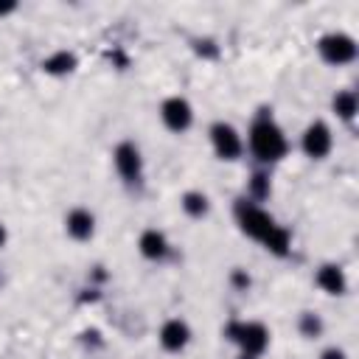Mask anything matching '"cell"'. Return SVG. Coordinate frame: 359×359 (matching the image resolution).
<instances>
[{
  "label": "cell",
  "mask_w": 359,
  "mask_h": 359,
  "mask_svg": "<svg viewBox=\"0 0 359 359\" xmlns=\"http://www.w3.org/2000/svg\"><path fill=\"white\" fill-rule=\"evenodd\" d=\"M250 146H252L255 157H261V160H278V157L286 154V137H283V132L272 121H266V118L252 126Z\"/></svg>",
  "instance_id": "6da1fadb"
},
{
  "label": "cell",
  "mask_w": 359,
  "mask_h": 359,
  "mask_svg": "<svg viewBox=\"0 0 359 359\" xmlns=\"http://www.w3.org/2000/svg\"><path fill=\"white\" fill-rule=\"evenodd\" d=\"M230 337L236 342H241L244 353H250V356H258L269 342V331L261 323H236V325H230Z\"/></svg>",
  "instance_id": "7a4b0ae2"
},
{
  "label": "cell",
  "mask_w": 359,
  "mask_h": 359,
  "mask_svg": "<svg viewBox=\"0 0 359 359\" xmlns=\"http://www.w3.org/2000/svg\"><path fill=\"white\" fill-rule=\"evenodd\" d=\"M238 222H241V230L250 233V236L258 238V241H264V238L272 233V227H275L272 216H269L266 210L255 208V205H241V208H238Z\"/></svg>",
  "instance_id": "3957f363"
},
{
  "label": "cell",
  "mask_w": 359,
  "mask_h": 359,
  "mask_svg": "<svg viewBox=\"0 0 359 359\" xmlns=\"http://www.w3.org/2000/svg\"><path fill=\"white\" fill-rule=\"evenodd\" d=\"M320 53H323L331 65H345V62H351V59L356 56V45H353V39L345 36V34H328V36L320 39Z\"/></svg>",
  "instance_id": "277c9868"
},
{
  "label": "cell",
  "mask_w": 359,
  "mask_h": 359,
  "mask_svg": "<svg viewBox=\"0 0 359 359\" xmlns=\"http://www.w3.org/2000/svg\"><path fill=\"white\" fill-rule=\"evenodd\" d=\"M210 137H213V149L222 160H236L241 154V137L230 123H216L210 129Z\"/></svg>",
  "instance_id": "5b68a950"
},
{
  "label": "cell",
  "mask_w": 359,
  "mask_h": 359,
  "mask_svg": "<svg viewBox=\"0 0 359 359\" xmlns=\"http://www.w3.org/2000/svg\"><path fill=\"white\" fill-rule=\"evenodd\" d=\"M163 121H165V126L171 129V132H182V129H188L191 126V118H194V112H191V104L185 101V98H168L165 104H163Z\"/></svg>",
  "instance_id": "8992f818"
},
{
  "label": "cell",
  "mask_w": 359,
  "mask_h": 359,
  "mask_svg": "<svg viewBox=\"0 0 359 359\" xmlns=\"http://www.w3.org/2000/svg\"><path fill=\"white\" fill-rule=\"evenodd\" d=\"M303 149H306L309 157H317V160L331 151V132H328V126H325L323 121H317V123H311V126L306 129V135H303Z\"/></svg>",
  "instance_id": "52a82bcc"
},
{
  "label": "cell",
  "mask_w": 359,
  "mask_h": 359,
  "mask_svg": "<svg viewBox=\"0 0 359 359\" xmlns=\"http://www.w3.org/2000/svg\"><path fill=\"white\" fill-rule=\"evenodd\" d=\"M115 168L129 182H135L140 177V154H137V149L132 143H121L115 149Z\"/></svg>",
  "instance_id": "ba28073f"
},
{
  "label": "cell",
  "mask_w": 359,
  "mask_h": 359,
  "mask_svg": "<svg viewBox=\"0 0 359 359\" xmlns=\"http://www.w3.org/2000/svg\"><path fill=\"white\" fill-rule=\"evenodd\" d=\"M188 337H191V331H188V325H185L182 320H168V323L160 328V342H163L165 351H180V348H185V345H188Z\"/></svg>",
  "instance_id": "9c48e42d"
},
{
  "label": "cell",
  "mask_w": 359,
  "mask_h": 359,
  "mask_svg": "<svg viewBox=\"0 0 359 359\" xmlns=\"http://www.w3.org/2000/svg\"><path fill=\"white\" fill-rule=\"evenodd\" d=\"M317 283H320L328 294H339V292H345V275H342V269L334 266V264H328V266H323V269L317 272Z\"/></svg>",
  "instance_id": "30bf717a"
},
{
  "label": "cell",
  "mask_w": 359,
  "mask_h": 359,
  "mask_svg": "<svg viewBox=\"0 0 359 359\" xmlns=\"http://www.w3.org/2000/svg\"><path fill=\"white\" fill-rule=\"evenodd\" d=\"M67 233L73 238H90L93 236V213L87 210H73L67 216Z\"/></svg>",
  "instance_id": "8fae6325"
},
{
  "label": "cell",
  "mask_w": 359,
  "mask_h": 359,
  "mask_svg": "<svg viewBox=\"0 0 359 359\" xmlns=\"http://www.w3.org/2000/svg\"><path fill=\"white\" fill-rule=\"evenodd\" d=\"M165 236L163 233H157V230H146L143 236H140V252L146 255V258H163L165 255Z\"/></svg>",
  "instance_id": "7c38bea8"
},
{
  "label": "cell",
  "mask_w": 359,
  "mask_h": 359,
  "mask_svg": "<svg viewBox=\"0 0 359 359\" xmlns=\"http://www.w3.org/2000/svg\"><path fill=\"white\" fill-rule=\"evenodd\" d=\"M264 244H266V250H272V252H278V255H283L286 252V247H289V233L283 230V227H272V233L264 238Z\"/></svg>",
  "instance_id": "4fadbf2b"
},
{
  "label": "cell",
  "mask_w": 359,
  "mask_h": 359,
  "mask_svg": "<svg viewBox=\"0 0 359 359\" xmlns=\"http://www.w3.org/2000/svg\"><path fill=\"white\" fill-rule=\"evenodd\" d=\"M334 109H337L342 118H353V112H356V95H353L351 90L337 93V98H334Z\"/></svg>",
  "instance_id": "5bb4252c"
},
{
  "label": "cell",
  "mask_w": 359,
  "mask_h": 359,
  "mask_svg": "<svg viewBox=\"0 0 359 359\" xmlns=\"http://www.w3.org/2000/svg\"><path fill=\"white\" fill-rule=\"evenodd\" d=\"M73 65H76V59L62 50V53H56V56H50V59L45 62V70H48V73H67V70H73Z\"/></svg>",
  "instance_id": "9a60e30c"
},
{
  "label": "cell",
  "mask_w": 359,
  "mask_h": 359,
  "mask_svg": "<svg viewBox=\"0 0 359 359\" xmlns=\"http://www.w3.org/2000/svg\"><path fill=\"white\" fill-rule=\"evenodd\" d=\"M182 208H185L191 216H202V213L208 210V199H205V194L191 191V194H185V196H182Z\"/></svg>",
  "instance_id": "2e32d148"
},
{
  "label": "cell",
  "mask_w": 359,
  "mask_h": 359,
  "mask_svg": "<svg viewBox=\"0 0 359 359\" xmlns=\"http://www.w3.org/2000/svg\"><path fill=\"white\" fill-rule=\"evenodd\" d=\"M252 194L255 196H266V177L264 174H255L252 177Z\"/></svg>",
  "instance_id": "e0dca14e"
},
{
  "label": "cell",
  "mask_w": 359,
  "mask_h": 359,
  "mask_svg": "<svg viewBox=\"0 0 359 359\" xmlns=\"http://www.w3.org/2000/svg\"><path fill=\"white\" fill-rule=\"evenodd\" d=\"M303 328H306V334H317V331H320V320H317V317H311V314H306Z\"/></svg>",
  "instance_id": "ac0fdd59"
},
{
  "label": "cell",
  "mask_w": 359,
  "mask_h": 359,
  "mask_svg": "<svg viewBox=\"0 0 359 359\" xmlns=\"http://www.w3.org/2000/svg\"><path fill=\"white\" fill-rule=\"evenodd\" d=\"M323 359H345V353H342L339 348H328V351L323 353Z\"/></svg>",
  "instance_id": "d6986e66"
},
{
  "label": "cell",
  "mask_w": 359,
  "mask_h": 359,
  "mask_svg": "<svg viewBox=\"0 0 359 359\" xmlns=\"http://www.w3.org/2000/svg\"><path fill=\"white\" fill-rule=\"evenodd\" d=\"M3 241H6V227L0 224V244H3Z\"/></svg>",
  "instance_id": "ffe728a7"
},
{
  "label": "cell",
  "mask_w": 359,
  "mask_h": 359,
  "mask_svg": "<svg viewBox=\"0 0 359 359\" xmlns=\"http://www.w3.org/2000/svg\"><path fill=\"white\" fill-rule=\"evenodd\" d=\"M241 359H255V356H250V353H244V356H241Z\"/></svg>",
  "instance_id": "44dd1931"
}]
</instances>
